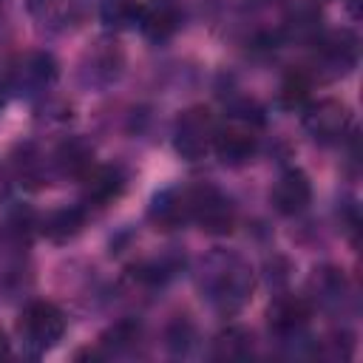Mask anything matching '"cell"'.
Returning a JSON list of instances; mask_svg holds the SVG:
<instances>
[{"label":"cell","mask_w":363,"mask_h":363,"mask_svg":"<svg viewBox=\"0 0 363 363\" xmlns=\"http://www.w3.org/2000/svg\"><path fill=\"white\" fill-rule=\"evenodd\" d=\"M65 332V315L51 301H31L17 320V337L28 357H43L51 352Z\"/></svg>","instance_id":"1"},{"label":"cell","mask_w":363,"mask_h":363,"mask_svg":"<svg viewBox=\"0 0 363 363\" xmlns=\"http://www.w3.org/2000/svg\"><path fill=\"white\" fill-rule=\"evenodd\" d=\"M207 292L216 309L227 315L238 312L252 292V269L238 258H218V267L207 275Z\"/></svg>","instance_id":"2"},{"label":"cell","mask_w":363,"mask_h":363,"mask_svg":"<svg viewBox=\"0 0 363 363\" xmlns=\"http://www.w3.org/2000/svg\"><path fill=\"white\" fill-rule=\"evenodd\" d=\"M213 136H216V119L213 111L204 105L187 108L173 125V147L187 162L204 159L213 150Z\"/></svg>","instance_id":"3"},{"label":"cell","mask_w":363,"mask_h":363,"mask_svg":"<svg viewBox=\"0 0 363 363\" xmlns=\"http://www.w3.org/2000/svg\"><path fill=\"white\" fill-rule=\"evenodd\" d=\"M190 221H196L207 235H227L235 227L233 201L216 187H190Z\"/></svg>","instance_id":"4"},{"label":"cell","mask_w":363,"mask_h":363,"mask_svg":"<svg viewBox=\"0 0 363 363\" xmlns=\"http://www.w3.org/2000/svg\"><path fill=\"white\" fill-rule=\"evenodd\" d=\"M303 128L306 133L320 142V145H335L340 142L349 128H352V113L343 102L337 99H320V102H312L306 105V113H303Z\"/></svg>","instance_id":"5"},{"label":"cell","mask_w":363,"mask_h":363,"mask_svg":"<svg viewBox=\"0 0 363 363\" xmlns=\"http://www.w3.org/2000/svg\"><path fill=\"white\" fill-rule=\"evenodd\" d=\"M213 150L224 164H244L258 150V133L247 119H230L224 125H216Z\"/></svg>","instance_id":"6"},{"label":"cell","mask_w":363,"mask_h":363,"mask_svg":"<svg viewBox=\"0 0 363 363\" xmlns=\"http://www.w3.org/2000/svg\"><path fill=\"white\" fill-rule=\"evenodd\" d=\"M9 88L11 91H20V94H37V91H45L54 79H57V62L43 54V51H34V54H23L14 60L11 71H9Z\"/></svg>","instance_id":"7"},{"label":"cell","mask_w":363,"mask_h":363,"mask_svg":"<svg viewBox=\"0 0 363 363\" xmlns=\"http://www.w3.org/2000/svg\"><path fill=\"white\" fill-rule=\"evenodd\" d=\"M82 182V201L91 207L113 204L125 190V173L116 164H91V170L79 179Z\"/></svg>","instance_id":"8"},{"label":"cell","mask_w":363,"mask_h":363,"mask_svg":"<svg viewBox=\"0 0 363 363\" xmlns=\"http://www.w3.org/2000/svg\"><path fill=\"white\" fill-rule=\"evenodd\" d=\"M269 199H272V207L281 216H298L312 201V182H309V176L303 170H286L272 184Z\"/></svg>","instance_id":"9"},{"label":"cell","mask_w":363,"mask_h":363,"mask_svg":"<svg viewBox=\"0 0 363 363\" xmlns=\"http://www.w3.org/2000/svg\"><path fill=\"white\" fill-rule=\"evenodd\" d=\"M315 60H318V65L326 77H340V74L352 71L354 62H357V40L349 31L326 34L318 43V57Z\"/></svg>","instance_id":"10"},{"label":"cell","mask_w":363,"mask_h":363,"mask_svg":"<svg viewBox=\"0 0 363 363\" xmlns=\"http://www.w3.org/2000/svg\"><path fill=\"white\" fill-rule=\"evenodd\" d=\"M179 23H182V14H179L176 0H142L136 26L142 28V34L147 40L162 43V40L173 37Z\"/></svg>","instance_id":"11"},{"label":"cell","mask_w":363,"mask_h":363,"mask_svg":"<svg viewBox=\"0 0 363 363\" xmlns=\"http://www.w3.org/2000/svg\"><path fill=\"white\" fill-rule=\"evenodd\" d=\"M267 318L275 335H298L312 318V303L303 295H278L269 303Z\"/></svg>","instance_id":"12"},{"label":"cell","mask_w":363,"mask_h":363,"mask_svg":"<svg viewBox=\"0 0 363 363\" xmlns=\"http://www.w3.org/2000/svg\"><path fill=\"white\" fill-rule=\"evenodd\" d=\"M190 190H164L150 204V221L159 230H176L190 221Z\"/></svg>","instance_id":"13"},{"label":"cell","mask_w":363,"mask_h":363,"mask_svg":"<svg viewBox=\"0 0 363 363\" xmlns=\"http://www.w3.org/2000/svg\"><path fill=\"white\" fill-rule=\"evenodd\" d=\"M85 227V213L79 207H65V210H54L40 221V233L54 241V244H65L74 235H79Z\"/></svg>","instance_id":"14"},{"label":"cell","mask_w":363,"mask_h":363,"mask_svg":"<svg viewBox=\"0 0 363 363\" xmlns=\"http://www.w3.org/2000/svg\"><path fill=\"white\" fill-rule=\"evenodd\" d=\"M54 164L62 176H74V179H82L91 164H94V147L82 139H68L57 147L54 153Z\"/></svg>","instance_id":"15"},{"label":"cell","mask_w":363,"mask_h":363,"mask_svg":"<svg viewBox=\"0 0 363 363\" xmlns=\"http://www.w3.org/2000/svg\"><path fill=\"white\" fill-rule=\"evenodd\" d=\"M252 352V335L247 329L230 326L213 340V357L218 360H233V357H247Z\"/></svg>","instance_id":"16"},{"label":"cell","mask_w":363,"mask_h":363,"mask_svg":"<svg viewBox=\"0 0 363 363\" xmlns=\"http://www.w3.org/2000/svg\"><path fill=\"white\" fill-rule=\"evenodd\" d=\"M142 0H99V17L108 28H130L139 20Z\"/></svg>","instance_id":"17"},{"label":"cell","mask_w":363,"mask_h":363,"mask_svg":"<svg viewBox=\"0 0 363 363\" xmlns=\"http://www.w3.org/2000/svg\"><path fill=\"white\" fill-rule=\"evenodd\" d=\"M309 91L312 82L303 71H292L286 74V79L281 82V102L284 108H306L309 105Z\"/></svg>","instance_id":"18"},{"label":"cell","mask_w":363,"mask_h":363,"mask_svg":"<svg viewBox=\"0 0 363 363\" xmlns=\"http://www.w3.org/2000/svg\"><path fill=\"white\" fill-rule=\"evenodd\" d=\"M9 187H11V173H9V167L0 162V201L9 196Z\"/></svg>","instance_id":"19"},{"label":"cell","mask_w":363,"mask_h":363,"mask_svg":"<svg viewBox=\"0 0 363 363\" xmlns=\"http://www.w3.org/2000/svg\"><path fill=\"white\" fill-rule=\"evenodd\" d=\"M11 354V346H9V337L0 332V357H9Z\"/></svg>","instance_id":"20"},{"label":"cell","mask_w":363,"mask_h":363,"mask_svg":"<svg viewBox=\"0 0 363 363\" xmlns=\"http://www.w3.org/2000/svg\"><path fill=\"white\" fill-rule=\"evenodd\" d=\"M6 91H9V79L3 77V71H0V105H3V96H6Z\"/></svg>","instance_id":"21"}]
</instances>
